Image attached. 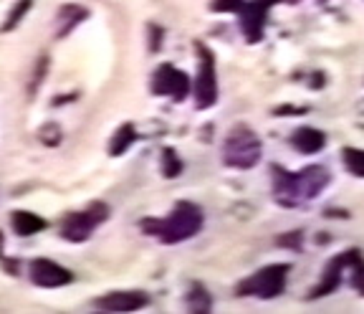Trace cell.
Segmentation results:
<instances>
[{"label": "cell", "instance_id": "6da1fadb", "mask_svg": "<svg viewBox=\"0 0 364 314\" xmlns=\"http://www.w3.org/2000/svg\"><path fill=\"white\" fill-rule=\"evenodd\" d=\"M142 229L144 234L159 236L162 244H180V241L193 239L203 229V211L195 203H190V200H182L165 221L147 218V221H142Z\"/></svg>", "mask_w": 364, "mask_h": 314}, {"label": "cell", "instance_id": "7a4b0ae2", "mask_svg": "<svg viewBox=\"0 0 364 314\" xmlns=\"http://www.w3.org/2000/svg\"><path fill=\"white\" fill-rule=\"evenodd\" d=\"M273 175H276V200L286 206H296L299 200L314 198L329 180V172L321 165H311L306 172H299V175H289L276 167Z\"/></svg>", "mask_w": 364, "mask_h": 314}, {"label": "cell", "instance_id": "3957f363", "mask_svg": "<svg viewBox=\"0 0 364 314\" xmlns=\"http://www.w3.org/2000/svg\"><path fill=\"white\" fill-rule=\"evenodd\" d=\"M223 160L225 165L238 167V170H248L261 160V142L248 127H235L225 140L223 147Z\"/></svg>", "mask_w": 364, "mask_h": 314}, {"label": "cell", "instance_id": "277c9868", "mask_svg": "<svg viewBox=\"0 0 364 314\" xmlns=\"http://www.w3.org/2000/svg\"><path fill=\"white\" fill-rule=\"evenodd\" d=\"M289 268L286 263H276V266L261 268L258 274H253L250 279L240 281L238 294H253V297L261 299H273L279 297L286 286V276H289Z\"/></svg>", "mask_w": 364, "mask_h": 314}, {"label": "cell", "instance_id": "5b68a950", "mask_svg": "<svg viewBox=\"0 0 364 314\" xmlns=\"http://www.w3.org/2000/svg\"><path fill=\"white\" fill-rule=\"evenodd\" d=\"M109 218V208L104 203H91L89 208L84 211H76V213H68L66 221L61 226V236L66 241H74V244H81L86 241L94 229H97L99 223H104Z\"/></svg>", "mask_w": 364, "mask_h": 314}, {"label": "cell", "instance_id": "8992f818", "mask_svg": "<svg viewBox=\"0 0 364 314\" xmlns=\"http://www.w3.org/2000/svg\"><path fill=\"white\" fill-rule=\"evenodd\" d=\"M198 58H200V69H198V81H195V99H198L200 109H210L218 99L215 61H213L210 48L203 46V43H198Z\"/></svg>", "mask_w": 364, "mask_h": 314}, {"label": "cell", "instance_id": "52a82bcc", "mask_svg": "<svg viewBox=\"0 0 364 314\" xmlns=\"http://www.w3.org/2000/svg\"><path fill=\"white\" fill-rule=\"evenodd\" d=\"M152 92L182 102L190 94V79L182 71H177L172 63H162L152 76Z\"/></svg>", "mask_w": 364, "mask_h": 314}, {"label": "cell", "instance_id": "ba28073f", "mask_svg": "<svg viewBox=\"0 0 364 314\" xmlns=\"http://www.w3.org/2000/svg\"><path fill=\"white\" fill-rule=\"evenodd\" d=\"M31 281L41 289H56V286L71 284L74 276L68 268H63L61 263L51 261V258H33L31 261Z\"/></svg>", "mask_w": 364, "mask_h": 314}, {"label": "cell", "instance_id": "9c48e42d", "mask_svg": "<svg viewBox=\"0 0 364 314\" xmlns=\"http://www.w3.org/2000/svg\"><path fill=\"white\" fill-rule=\"evenodd\" d=\"M147 294L144 291H112L107 297L97 299L99 312H136L147 304Z\"/></svg>", "mask_w": 364, "mask_h": 314}, {"label": "cell", "instance_id": "30bf717a", "mask_svg": "<svg viewBox=\"0 0 364 314\" xmlns=\"http://www.w3.org/2000/svg\"><path fill=\"white\" fill-rule=\"evenodd\" d=\"M271 3H276V0H256V3H250V6H240V18H243V26H240V28L245 31L248 41H256L258 36H261L263 18H266Z\"/></svg>", "mask_w": 364, "mask_h": 314}, {"label": "cell", "instance_id": "8fae6325", "mask_svg": "<svg viewBox=\"0 0 364 314\" xmlns=\"http://www.w3.org/2000/svg\"><path fill=\"white\" fill-rule=\"evenodd\" d=\"M324 132L316 130V127H299V130L291 135V145H294L299 152L304 155H314L324 147Z\"/></svg>", "mask_w": 364, "mask_h": 314}, {"label": "cell", "instance_id": "7c38bea8", "mask_svg": "<svg viewBox=\"0 0 364 314\" xmlns=\"http://www.w3.org/2000/svg\"><path fill=\"white\" fill-rule=\"evenodd\" d=\"M11 223H13V231L18 236H33L38 231L46 229V221L36 213H28V211H16L11 216Z\"/></svg>", "mask_w": 364, "mask_h": 314}, {"label": "cell", "instance_id": "4fadbf2b", "mask_svg": "<svg viewBox=\"0 0 364 314\" xmlns=\"http://www.w3.org/2000/svg\"><path fill=\"white\" fill-rule=\"evenodd\" d=\"M136 140V132H134V127L132 125H122V130H117V135L112 137V142H109V155H122V152H127L129 150V145Z\"/></svg>", "mask_w": 364, "mask_h": 314}, {"label": "cell", "instance_id": "5bb4252c", "mask_svg": "<svg viewBox=\"0 0 364 314\" xmlns=\"http://www.w3.org/2000/svg\"><path fill=\"white\" fill-rule=\"evenodd\" d=\"M341 160L347 165V170L357 177H364V150H357V147H344L341 152Z\"/></svg>", "mask_w": 364, "mask_h": 314}, {"label": "cell", "instance_id": "9a60e30c", "mask_svg": "<svg viewBox=\"0 0 364 314\" xmlns=\"http://www.w3.org/2000/svg\"><path fill=\"white\" fill-rule=\"evenodd\" d=\"M210 297L203 286H195L193 291L188 294V309L190 312H210Z\"/></svg>", "mask_w": 364, "mask_h": 314}, {"label": "cell", "instance_id": "2e32d148", "mask_svg": "<svg viewBox=\"0 0 364 314\" xmlns=\"http://www.w3.org/2000/svg\"><path fill=\"white\" fill-rule=\"evenodd\" d=\"M86 16V11L84 8H79V6H66V8H61V18H63V28L58 31V33H68V31L74 28L76 23H79L81 18Z\"/></svg>", "mask_w": 364, "mask_h": 314}, {"label": "cell", "instance_id": "e0dca14e", "mask_svg": "<svg viewBox=\"0 0 364 314\" xmlns=\"http://www.w3.org/2000/svg\"><path fill=\"white\" fill-rule=\"evenodd\" d=\"M162 172H165L167 177H175L182 172V162L177 160V155L172 147H165V152H162Z\"/></svg>", "mask_w": 364, "mask_h": 314}, {"label": "cell", "instance_id": "ac0fdd59", "mask_svg": "<svg viewBox=\"0 0 364 314\" xmlns=\"http://www.w3.org/2000/svg\"><path fill=\"white\" fill-rule=\"evenodd\" d=\"M31 3H33V0H18L16 8H13V13H11V16H8L6 26H3V31H13V28H16L18 21H21V18L26 16V13H28Z\"/></svg>", "mask_w": 364, "mask_h": 314}, {"label": "cell", "instance_id": "d6986e66", "mask_svg": "<svg viewBox=\"0 0 364 314\" xmlns=\"http://www.w3.org/2000/svg\"><path fill=\"white\" fill-rule=\"evenodd\" d=\"M243 0H215L213 11H240Z\"/></svg>", "mask_w": 364, "mask_h": 314}]
</instances>
